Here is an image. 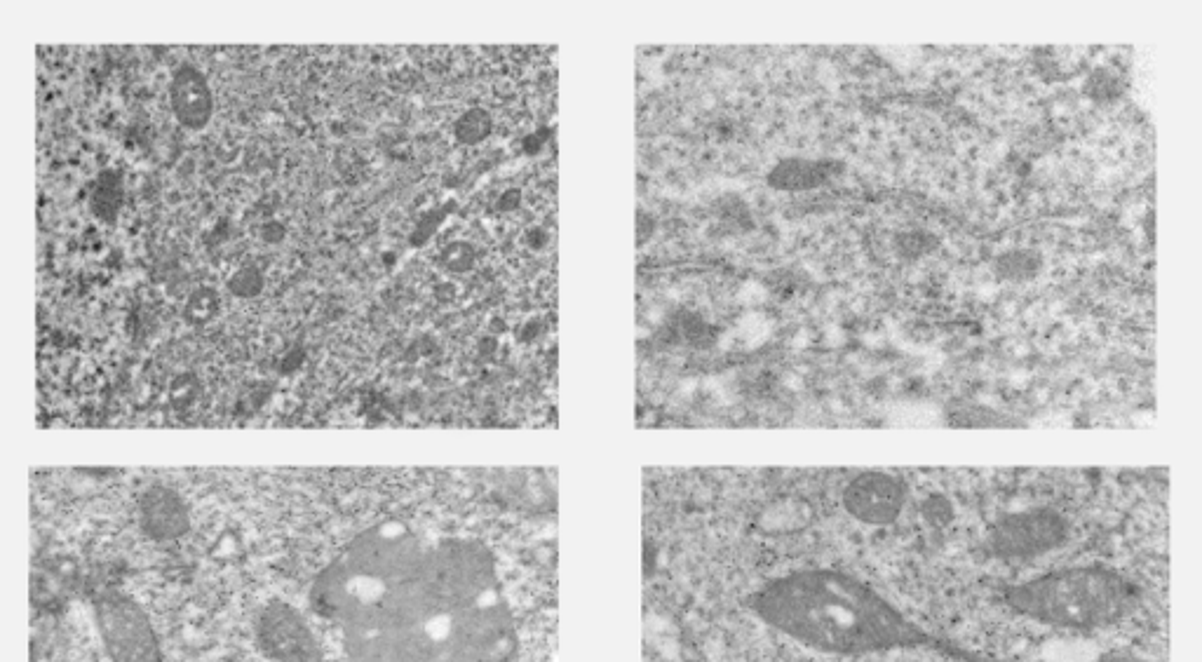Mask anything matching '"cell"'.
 <instances>
[{
	"instance_id": "obj_1",
	"label": "cell",
	"mask_w": 1202,
	"mask_h": 662,
	"mask_svg": "<svg viewBox=\"0 0 1202 662\" xmlns=\"http://www.w3.org/2000/svg\"><path fill=\"white\" fill-rule=\"evenodd\" d=\"M763 623L825 653L864 655L937 644L862 580L834 569L796 571L749 597Z\"/></svg>"
},
{
	"instance_id": "obj_2",
	"label": "cell",
	"mask_w": 1202,
	"mask_h": 662,
	"mask_svg": "<svg viewBox=\"0 0 1202 662\" xmlns=\"http://www.w3.org/2000/svg\"><path fill=\"white\" fill-rule=\"evenodd\" d=\"M1005 604L1036 623L1090 632L1130 616L1139 606V587L1111 569L1078 566L1008 587Z\"/></svg>"
},
{
	"instance_id": "obj_3",
	"label": "cell",
	"mask_w": 1202,
	"mask_h": 662,
	"mask_svg": "<svg viewBox=\"0 0 1202 662\" xmlns=\"http://www.w3.org/2000/svg\"><path fill=\"white\" fill-rule=\"evenodd\" d=\"M99 637L113 662H165L148 613L130 594L108 590L94 601Z\"/></svg>"
},
{
	"instance_id": "obj_4",
	"label": "cell",
	"mask_w": 1202,
	"mask_h": 662,
	"mask_svg": "<svg viewBox=\"0 0 1202 662\" xmlns=\"http://www.w3.org/2000/svg\"><path fill=\"white\" fill-rule=\"evenodd\" d=\"M1064 517L1055 510H1026L1003 517L989 531V550L1001 559H1033L1066 540Z\"/></svg>"
},
{
	"instance_id": "obj_5",
	"label": "cell",
	"mask_w": 1202,
	"mask_h": 662,
	"mask_svg": "<svg viewBox=\"0 0 1202 662\" xmlns=\"http://www.w3.org/2000/svg\"><path fill=\"white\" fill-rule=\"evenodd\" d=\"M259 648L275 662H324L322 648L301 613L273 601L263 606L254 625Z\"/></svg>"
},
{
	"instance_id": "obj_6",
	"label": "cell",
	"mask_w": 1202,
	"mask_h": 662,
	"mask_svg": "<svg viewBox=\"0 0 1202 662\" xmlns=\"http://www.w3.org/2000/svg\"><path fill=\"white\" fill-rule=\"evenodd\" d=\"M907 489L888 472H864L846 486L843 505L857 522L883 526L895 522L904 508Z\"/></svg>"
},
{
	"instance_id": "obj_7",
	"label": "cell",
	"mask_w": 1202,
	"mask_h": 662,
	"mask_svg": "<svg viewBox=\"0 0 1202 662\" xmlns=\"http://www.w3.org/2000/svg\"><path fill=\"white\" fill-rule=\"evenodd\" d=\"M139 526L155 543H170L186 536L191 529V515L181 493L165 484H153L139 496L137 503Z\"/></svg>"
},
{
	"instance_id": "obj_8",
	"label": "cell",
	"mask_w": 1202,
	"mask_h": 662,
	"mask_svg": "<svg viewBox=\"0 0 1202 662\" xmlns=\"http://www.w3.org/2000/svg\"><path fill=\"white\" fill-rule=\"evenodd\" d=\"M170 104L174 118L186 130H202L214 113V97L205 73L191 64H181L170 83Z\"/></svg>"
},
{
	"instance_id": "obj_9",
	"label": "cell",
	"mask_w": 1202,
	"mask_h": 662,
	"mask_svg": "<svg viewBox=\"0 0 1202 662\" xmlns=\"http://www.w3.org/2000/svg\"><path fill=\"white\" fill-rule=\"evenodd\" d=\"M843 172L841 162L834 160H806V158H785L768 172V186L775 191H813V188L825 186L829 179Z\"/></svg>"
},
{
	"instance_id": "obj_10",
	"label": "cell",
	"mask_w": 1202,
	"mask_h": 662,
	"mask_svg": "<svg viewBox=\"0 0 1202 662\" xmlns=\"http://www.w3.org/2000/svg\"><path fill=\"white\" fill-rule=\"evenodd\" d=\"M1041 254L1031 252V249H1012L996 259L994 268L1003 280L1010 282H1026L1036 278L1041 270Z\"/></svg>"
},
{
	"instance_id": "obj_11",
	"label": "cell",
	"mask_w": 1202,
	"mask_h": 662,
	"mask_svg": "<svg viewBox=\"0 0 1202 662\" xmlns=\"http://www.w3.org/2000/svg\"><path fill=\"white\" fill-rule=\"evenodd\" d=\"M123 205V184L116 172H104L94 186L92 193V209L99 219L113 221Z\"/></svg>"
},
{
	"instance_id": "obj_12",
	"label": "cell",
	"mask_w": 1202,
	"mask_h": 662,
	"mask_svg": "<svg viewBox=\"0 0 1202 662\" xmlns=\"http://www.w3.org/2000/svg\"><path fill=\"white\" fill-rule=\"evenodd\" d=\"M491 130H494V120H491L489 111H484V108H470L456 123V139L465 146H475L489 137Z\"/></svg>"
},
{
	"instance_id": "obj_13",
	"label": "cell",
	"mask_w": 1202,
	"mask_h": 662,
	"mask_svg": "<svg viewBox=\"0 0 1202 662\" xmlns=\"http://www.w3.org/2000/svg\"><path fill=\"white\" fill-rule=\"evenodd\" d=\"M1085 94L1090 99L1099 101V104L1116 101L1120 94H1123V80H1120L1116 73L1109 69H1097L1090 78H1087Z\"/></svg>"
},
{
	"instance_id": "obj_14",
	"label": "cell",
	"mask_w": 1202,
	"mask_h": 662,
	"mask_svg": "<svg viewBox=\"0 0 1202 662\" xmlns=\"http://www.w3.org/2000/svg\"><path fill=\"white\" fill-rule=\"evenodd\" d=\"M475 259H477L475 249H472V245H468V242L458 240L442 249V263L449 273H465V270H470L472 266H475Z\"/></svg>"
},
{
	"instance_id": "obj_15",
	"label": "cell",
	"mask_w": 1202,
	"mask_h": 662,
	"mask_svg": "<svg viewBox=\"0 0 1202 662\" xmlns=\"http://www.w3.org/2000/svg\"><path fill=\"white\" fill-rule=\"evenodd\" d=\"M228 289H231L235 296H240V299H252V296L261 294V289H263L261 270L256 266L240 268L238 273L228 280Z\"/></svg>"
},
{
	"instance_id": "obj_16",
	"label": "cell",
	"mask_w": 1202,
	"mask_h": 662,
	"mask_svg": "<svg viewBox=\"0 0 1202 662\" xmlns=\"http://www.w3.org/2000/svg\"><path fill=\"white\" fill-rule=\"evenodd\" d=\"M933 247H935V238H930V235H925L921 231L902 233V235H897V240H895L897 254L904 256V259H916V256L930 252Z\"/></svg>"
},
{
	"instance_id": "obj_17",
	"label": "cell",
	"mask_w": 1202,
	"mask_h": 662,
	"mask_svg": "<svg viewBox=\"0 0 1202 662\" xmlns=\"http://www.w3.org/2000/svg\"><path fill=\"white\" fill-rule=\"evenodd\" d=\"M923 512H925V517L933 519L935 524H942V522H947V519H951V505L940 496L925 501Z\"/></svg>"
},
{
	"instance_id": "obj_18",
	"label": "cell",
	"mask_w": 1202,
	"mask_h": 662,
	"mask_svg": "<svg viewBox=\"0 0 1202 662\" xmlns=\"http://www.w3.org/2000/svg\"><path fill=\"white\" fill-rule=\"evenodd\" d=\"M1022 662V660H1015ZM1036 662H1144L1137 658H1130V655H1120V653H1102V655H1092V658H1052V660H1036Z\"/></svg>"
},
{
	"instance_id": "obj_19",
	"label": "cell",
	"mask_w": 1202,
	"mask_h": 662,
	"mask_svg": "<svg viewBox=\"0 0 1202 662\" xmlns=\"http://www.w3.org/2000/svg\"><path fill=\"white\" fill-rule=\"evenodd\" d=\"M216 303H219V299H216L214 292H200L193 299L191 310H195V313H198L200 320H205V317H209L216 310Z\"/></svg>"
},
{
	"instance_id": "obj_20",
	"label": "cell",
	"mask_w": 1202,
	"mask_h": 662,
	"mask_svg": "<svg viewBox=\"0 0 1202 662\" xmlns=\"http://www.w3.org/2000/svg\"><path fill=\"white\" fill-rule=\"evenodd\" d=\"M440 219H444V212H435V214L425 216V219L421 221V226H418V231L414 233V238H411V242H414V245H421V242L428 240L430 235L435 233V228H437V224H440Z\"/></svg>"
},
{
	"instance_id": "obj_21",
	"label": "cell",
	"mask_w": 1202,
	"mask_h": 662,
	"mask_svg": "<svg viewBox=\"0 0 1202 662\" xmlns=\"http://www.w3.org/2000/svg\"><path fill=\"white\" fill-rule=\"evenodd\" d=\"M519 200H522V193L515 191V188H510V191L505 193L501 200H498V207H501L503 212H512V209H517Z\"/></svg>"
},
{
	"instance_id": "obj_22",
	"label": "cell",
	"mask_w": 1202,
	"mask_h": 662,
	"mask_svg": "<svg viewBox=\"0 0 1202 662\" xmlns=\"http://www.w3.org/2000/svg\"><path fill=\"white\" fill-rule=\"evenodd\" d=\"M263 238H266L268 242H280L282 238H285V228H282L280 224H275V221L273 224H266L263 226Z\"/></svg>"
}]
</instances>
